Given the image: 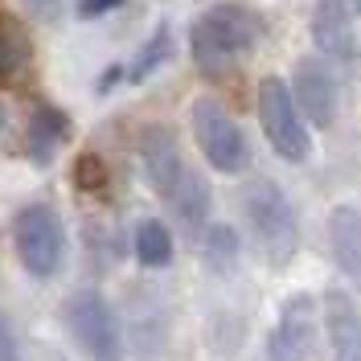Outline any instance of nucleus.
Returning <instances> with one entry per match:
<instances>
[{"label": "nucleus", "mask_w": 361, "mask_h": 361, "mask_svg": "<svg viewBox=\"0 0 361 361\" xmlns=\"http://www.w3.org/2000/svg\"><path fill=\"white\" fill-rule=\"evenodd\" d=\"M140 164H144L148 185L169 202V197L177 193L180 177L189 173V164L180 157V144H177V135H173L169 123H148V128L140 132Z\"/></svg>", "instance_id": "obj_7"}, {"label": "nucleus", "mask_w": 361, "mask_h": 361, "mask_svg": "<svg viewBox=\"0 0 361 361\" xmlns=\"http://www.w3.org/2000/svg\"><path fill=\"white\" fill-rule=\"evenodd\" d=\"M169 54H173V29H169V25H160L157 33L140 45V49H135L123 66H111L103 78H99V94H107L115 82H144V78H148L157 66H164V62H169Z\"/></svg>", "instance_id": "obj_12"}, {"label": "nucleus", "mask_w": 361, "mask_h": 361, "mask_svg": "<svg viewBox=\"0 0 361 361\" xmlns=\"http://www.w3.org/2000/svg\"><path fill=\"white\" fill-rule=\"evenodd\" d=\"M353 8H357V13H361V0H353Z\"/></svg>", "instance_id": "obj_23"}, {"label": "nucleus", "mask_w": 361, "mask_h": 361, "mask_svg": "<svg viewBox=\"0 0 361 361\" xmlns=\"http://www.w3.org/2000/svg\"><path fill=\"white\" fill-rule=\"evenodd\" d=\"M66 329L90 361H123V341L111 304L99 292H74L66 300Z\"/></svg>", "instance_id": "obj_6"}, {"label": "nucleus", "mask_w": 361, "mask_h": 361, "mask_svg": "<svg viewBox=\"0 0 361 361\" xmlns=\"http://www.w3.org/2000/svg\"><path fill=\"white\" fill-rule=\"evenodd\" d=\"M316 341V304L312 295H292L267 337V361H308Z\"/></svg>", "instance_id": "obj_8"}, {"label": "nucleus", "mask_w": 361, "mask_h": 361, "mask_svg": "<svg viewBox=\"0 0 361 361\" xmlns=\"http://www.w3.org/2000/svg\"><path fill=\"white\" fill-rule=\"evenodd\" d=\"M243 214L271 267H288L300 247V218L295 205L283 197V189L275 180H250L243 193Z\"/></svg>", "instance_id": "obj_2"}, {"label": "nucleus", "mask_w": 361, "mask_h": 361, "mask_svg": "<svg viewBox=\"0 0 361 361\" xmlns=\"http://www.w3.org/2000/svg\"><path fill=\"white\" fill-rule=\"evenodd\" d=\"M329 247H333L337 267L361 288V209L337 205L329 214Z\"/></svg>", "instance_id": "obj_13"}, {"label": "nucleus", "mask_w": 361, "mask_h": 361, "mask_svg": "<svg viewBox=\"0 0 361 361\" xmlns=\"http://www.w3.org/2000/svg\"><path fill=\"white\" fill-rule=\"evenodd\" d=\"M4 119H8V115H4V107H0V132H4Z\"/></svg>", "instance_id": "obj_22"}, {"label": "nucleus", "mask_w": 361, "mask_h": 361, "mask_svg": "<svg viewBox=\"0 0 361 361\" xmlns=\"http://www.w3.org/2000/svg\"><path fill=\"white\" fill-rule=\"evenodd\" d=\"M74 185H78L82 193L107 197V185H111V177H107V164H103V157L82 152V157L74 160Z\"/></svg>", "instance_id": "obj_19"}, {"label": "nucleus", "mask_w": 361, "mask_h": 361, "mask_svg": "<svg viewBox=\"0 0 361 361\" xmlns=\"http://www.w3.org/2000/svg\"><path fill=\"white\" fill-rule=\"evenodd\" d=\"M189 123H193V140H197V148H202V157L226 173V177H234V173H243L250 164V148H247V135L243 128L234 123V115L226 111L218 99H197L193 107H189Z\"/></svg>", "instance_id": "obj_5"}, {"label": "nucleus", "mask_w": 361, "mask_h": 361, "mask_svg": "<svg viewBox=\"0 0 361 361\" xmlns=\"http://www.w3.org/2000/svg\"><path fill=\"white\" fill-rule=\"evenodd\" d=\"M259 42V17L243 4H214L193 21L189 49L205 78H222L247 58Z\"/></svg>", "instance_id": "obj_1"}, {"label": "nucleus", "mask_w": 361, "mask_h": 361, "mask_svg": "<svg viewBox=\"0 0 361 361\" xmlns=\"http://www.w3.org/2000/svg\"><path fill=\"white\" fill-rule=\"evenodd\" d=\"M13 247L29 275H37V279L58 275L62 259H66V230H62L58 209L45 202L25 205L13 218Z\"/></svg>", "instance_id": "obj_4"}, {"label": "nucleus", "mask_w": 361, "mask_h": 361, "mask_svg": "<svg viewBox=\"0 0 361 361\" xmlns=\"http://www.w3.org/2000/svg\"><path fill=\"white\" fill-rule=\"evenodd\" d=\"M70 140V119L66 111L49 107V103H37L33 107V119H29V135H25V148L37 164H49V157L58 152V144Z\"/></svg>", "instance_id": "obj_14"}, {"label": "nucleus", "mask_w": 361, "mask_h": 361, "mask_svg": "<svg viewBox=\"0 0 361 361\" xmlns=\"http://www.w3.org/2000/svg\"><path fill=\"white\" fill-rule=\"evenodd\" d=\"M202 250H205V263L226 275V271H234V263H238V234L230 226H209Z\"/></svg>", "instance_id": "obj_18"}, {"label": "nucleus", "mask_w": 361, "mask_h": 361, "mask_svg": "<svg viewBox=\"0 0 361 361\" xmlns=\"http://www.w3.org/2000/svg\"><path fill=\"white\" fill-rule=\"evenodd\" d=\"M255 107H259V123H263V135H267V144L279 152L283 160H308L312 152V135H308V123H304V111H300V103H295V94L288 90L283 78H275L267 74L259 90H255Z\"/></svg>", "instance_id": "obj_3"}, {"label": "nucleus", "mask_w": 361, "mask_h": 361, "mask_svg": "<svg viewBox=\"0 0 361 361\" xmlns=\"http://www.w3.org/2000/svg\"><path fill=\"white\" fill-rule=\"evenodd\" d=\"M312 42L329 62H337L345 70L357 62V33H353V17H349V4L345 0H316Z\"/></svg>", "instance_id": "obj_9"}, {"label": "nucleus", "mask_w": 361, "mask_h": 361, "mask_svg": "<svg viewBox=\"0 0 361 361\" xmlns=\"http://www.w3.org/2000/svg\"><path fill=\"white\" fill-rule=\"evenodd\" d=\"M0 361H25L21 357V337H17V324H13L8 312H0Z\"/></svg>", "instance_id": "obj_20"}, {"label": "nucleus", "mask_w": 361, "mask_h": 361, "mask_svg": "<svg viewBox=\"0 0 361 361\" xmlns=\"http://www.w3.org/2000/svg\"><path fill=\"white\" fill-rule=\"evenodd\" d=\"M33 62V42L13 13H0V82H17Z\"/></svg>", "instance_id": "obj_15"}, {"label": "nucleus", "mask_w": 361, "mask_h": 361, "mask_svg": "<svg viewBox=\"0 0 361 361\" xmlns=\"http://www.w3.org/2000/svg\"><path fill=\"white\" fill-rule=\"evenodd\" d=\"M169 205H173V214H177L189 230L205 226V218H209V185H205L202 173H193V169H189V173L180 177L177 193L169 197Z\"/></svg>", "instance_id": "obj_16"}, {"label": "nucleus", "mask_w": 361, "mask_h": 361, "mask_svg": "<svg viewBox=\"0 0 361 361\" xmlns=\"http://www.w3.org/2000/svg\"><path fill=\"white\" fill-rule=\"evenodd\" d=\"M123 0H78V17H99V13H111Z\"/></svg>", "instance_id": "obj_21"}, {"label": "nucleus", "mask_w": 361, "mask_h": 361, "mask_svg": "<svg viewBox=\"0 0 361 361\" xmlns=\"http://www.w3.org/2000/svg\"><path fill=\"white\" fill-rule=\"evenodd\" d=\"M135 259L144 267H169L173 263V234H169V226L157 222V218L135 226Z\"/></svg>", "instance_id": "obj_17"}, {"label": "nucleus", "mask_w": 361, "mask_h": 361, "mask_svg": "<svg viewBox=\"0 0 361 361\" xmlns=\"http://www.w3.org/2000/svg\"><path fill=\"white\" fill-rule=\"evenodd\" d=\"M292 94H295V103H300V111H304L308 123L329 128L337 119V78H333V70L324 66L320 58H304L295 66Z\"/></svg>", "instance_id": "obj_10"}, {"label": "nucleus", "mask_w": 361, "mask_h": 361, "mask_svg": "<svg viewBox=\"0 0 361 361\" xmlns=\"http://www.w3.org/2000/svg\"><path fill=\"white\" fill-rule=\"evenodd\" d=\"M324 329L333 361H361V308L345 292H324Z\"/></svg>", "instance_id": "obj_11"}]
</instances>
